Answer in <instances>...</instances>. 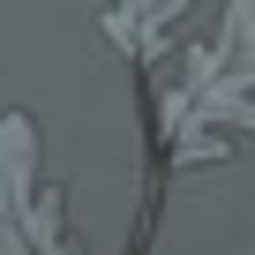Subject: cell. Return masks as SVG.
<instances>
[{
	"instance_id": "cell-2",
	"label": "cell",
	"mask_w": 255,
	"mask_h": 255,
	"mask_svg": "<svg viewBox=\"0 0 255 255\" xmlns=\"http://www.w3.org/2000/svg\"><path fill=\"white\" fill-rule=\"evenodd\" d=\"M240 8H248V38H255V0H240Z\"/></svg>"
},
{
	"instance_id": "cell-1",
	"label": "cell",
	"mask_w": 255,
	"mask_h": 255,
	"mask_svg": "<svg viewBox=\"0 0 255 255\" xmlns=\"http://www.w3.org/2000/svg\"><path fill=\"white\" fill-rule=\"evenodd\" d=\"M0 248H68V195L38 173V120L0 113Z\"/></svg>"
},
{
	"instance_id": "cell-3",
	"label": "cell",
	"mask_w": 255,
	"mask_h": 255,
	"mask_svg": "<svg viewBox=\"0 0 255 255\" xmlns=\"http://www.w3.org/2000/svg\"><path fill=\"white\" fill-rule=\"evenodd\" d=\"M113 8H135V0H113Z\"/></svg>"
}]
</instances>
